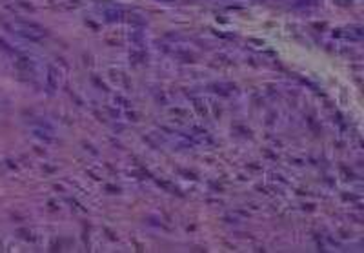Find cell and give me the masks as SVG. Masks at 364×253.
Masks as SVG:
<instances>
[{"mask_svg":"<svg viewBox=\"0 0 364 253\" xmlns=\"http://www.w3.org/2000/svg\"><path fill=\"white\" fill-rule=\"evenodd\" d=\"M104 13H106V17L109 20H117V18L121 17V11H119L117 7H113V9H104Z\"/></svg>","mask_w":364,"mask_h":253,"instance_id":"obj_2","label":"cell"},{"mask_svg":"<svg viewBox=\"0 0 364 253\" xmlns=\"http://www.w3.org/2000/svg\"><path fill=\"white\" fill-rule=\"evenodd\" d=\"M9 28L13 29L15 33H18V35L26 36V38H29V40H42L44 36H46V31H44L40 26L33 24V22L17 20V22H13V24H11Z\"/></svg>","mask_w":364,"mask_h":253,"instance_id":"obj_1","label":"cell"}]
</instances>
